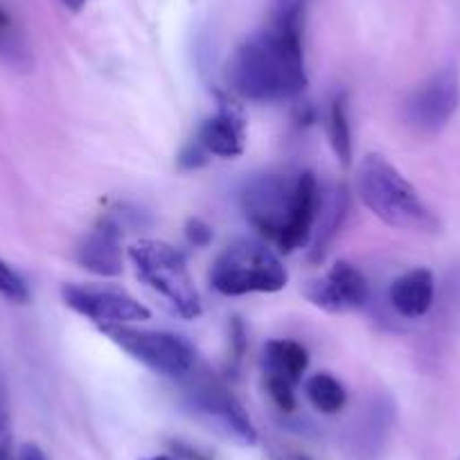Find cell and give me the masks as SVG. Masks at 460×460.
Returning <instances> with one entry per match:
<instances>
[{
    "label": "cell",
    "mask_w": 460,
    "mask_h": 460,
    "mask_svg": "<svg viewBox=\"0 0 460 460\" xmlns=\"http://www.w3.org/2000/svg\"><path fill=\"white\" fill-rule=\"evenodd\" d=\"M307 5L309 0H271L267 25L246 37L230 57V91L255 104L303 95L309 84L303 43Z\"/></svg>",
    "instance_id": "6da1fadb"
},
{
    "label": "cell",
    "mask_w": 460,
    "mask_h": 460,
    "mask_svg": "<svg viewBox=\"0 0 460 460\" xmlns=\"http://www.w3.org/2000/svg\"><path fill=\"white\" fill-rule=\"evenodd\" d=\"M321 190L312 172H269L246 181L240 206L246 221L267 244L294 253L312 242L321 210Z\"/></svg>",
    "instance_id": "7a4b0ae2"
},
{
    "label": "cell",
    "mask_w": 460,
    "mask_h": 460,
    "mask_svg": "<svg viewBox=\"0 0 460 460\" xmlns=\"http://www.w3.org/2000/svg\"><path fill=\"white\" fill-rule=\"evenodd\" d=\"M357 197L391 228L438 233L440 219L415 185L382 154H368L357 167Z\"/></svg>",
    "instance_id": "3957f363"
},
{
    "label": "cell",
    "mask_w": 460,
    "mask_h": 460,
    "mask_svg": "<svg viewBox=\"0 0 460 460\" xmlns=\"http://www.w3.org/2000/svg\"><path fill=\"white\" fill-rule=\"evenodd\" d=\"M289 282L282 260L267 242L237 240L226 246L210 269L217 294L235 298L249 294H278Z\"/></svg>",
    "instance_id": "277c9868"
},
{
    "label": "cell",
    "mask_w": 460,
    "mask_h": 460,
    "mask_svg": "<svg viewBox=\"0 0 460 460\" xmlns=\"http://www.w3.org/2000/svg\"><path fill=\"white\" fill-rule=\"evenodd\" d=\"M129 260L140 280L163 296L181 318L194 321L201 316V294L179 249L161 240H140L129 249Z\"/></svg>",
    "instance_id": "5b68a950"
},
{
    "label": "cell",
    "mask_w": 460,
    "mask_h": 460,
    "mask_svg": "<svg viewBox=\"0 0 460 460\" xmlns=\"http://www.w3.org/2000/svg\"><path fill=\"white\" fill-rule=\"evenodd\" d=\"M111 343H115L131 359L161 377L185 379L197 368V350L188 339L165 330H145L136 325L97 327Z\"/></svg>",
    "instance_id": "8992f818"
},
{
    "label": "cell",
    "mask_w": 460,
    "mask_h": 460,
    "mask_svg": "<svg viewBox=\"0 0 460 460\" xmlns=\"http://www.w3.org/2000/svg\"><path fill=\"white\" fill-rule=\"evenodd\" d=\"M185 379V402L190 411L215 427V431L224 433L228 440L244 447L258 445V429L251 422V415L219 377L206 368H194Z\"/></svg>",
    "instance_id": "52a82bcc"
},
{
    "label": "cell",
    "mask_w": 460,
    "mask_h": 460,
    "mask_svg": "<svg viewBox=\"0 0 460 460\" xmlns=\"http://www.w3.org/2000/svg\"><path fill=\"white\" fill-rule=\"evenodd\" d=\"M458 109L460 70L454 61H449L409 93L402 106V115L415 134L436 136L449 127Z\"/></svg>",
    "instance_id": "ba28073f"
},
{
    "label": "cell",
    "mask_w": 460,
    "mask_h": 460,
    "mask_svg": "<svg viewBox=\"0 0 460 460\" xmlns=\"http://www.w3.org/2000/svg\"><path fill=\"white\" fill-rule=\"evenodd\" d=\"M61 298L79 316L102 325H136L149 321L152 312L129 291L113 285H64Z\"/></svg>",
    "instance_id": "9c48e42d"
},
{
    "label": "cell",
    "mask_w": 460,
    "mask_h": 460,
    "mask_svg": "<svg viewBox=\"0 0 460 460\" xmlns=\"http://www.w3.org/2000/svg\"><path fill=\"white\" fill-rule=\"evenodd\" d=\"M305 296L316 307L332 314H341L364 307L370 298V287L364 273L355 264L339 260V262L332 264L325 276L309 282Z\"/></svg>",
    "instance_id": "30bf717a"
},
{
    "label": "cell",
    "mask_w": 460,
    "mask_h": 460,
    "mask_svg": "<svg viewBox=\"0 0 460 460\" xmlns=\"http://www.w3.org/2000/svg\"><path fill=\"white\" fill-rule=\"evenodd\" d=\"M75 260L79 267L95 276L115 278L125 269V255H122V230L109 219L102 217L93 230L79 240L75 249Z\"/></svg>",
    "instance_id": "8fae6325"
},
{
    "label": "cell",
    "mask_w": 460,
    "mask_h": 460,
    "mask_svg": "<svg viewBox=\"0 0 460 460\" xmlns=\"http://www.w3.org/2000/svg\"><path fill=\"white\" fill-rule=\"evenodd\" d=\"M210 158H240L246 149V122L240 109L221 104L199 125L194 136Z\"/></svg>",
    "instance_id": "7c38bea8"
},
{
    "label": "cell",
    "mask_w": 460,
    "mask_h": 460,
    "mask_svg": "<svg viewBox=\"0 0 460 460\" xmlns=\"http://www.w3.org/2000/svg\"><path fill=\"white\" fill-rule=\"evenodd\" d=\"M436 276L431 269L415 267L397 276L388 289V303L393 312L404 321H420L429 316L436 305Z\"/></svg>",
    "instance_id": "4fadbf2b"
},
{
    "label": "cell",
    "mask_w": 460,
    "mask_h": 460,
    "mask_svg": "<svg viewBox=\"0 0 460 460\" xmlns=\"http://www.w3.org/2000/svg\"><path fill=\"white\" fill-rule=\"evenodd\" d=\"M395 424V406L388 397L373 400L364 409L361 418L352 429V451L359 460H377L386 449Z\"/></svg>",
    "instance_id": "5bb4252c"
},
{
    "label": "cell",
    "mask_w": 460,
    "mask_h": 460,
    "mask_svg": "<svg viewBox=\"0 0 460 460\" xmlns=\"http://www.w3.org/2000/svg\"><path fill=\"white\" fill-rule=\"evenodd\" d=\"M309 368L305 345L291 339H271L264 345V375L280 377L298 386Z\"/></svg>",
    "instance_id": "9a60e30c"
},
{
    "label": "cell",
    "mask_w": 460,
    "mask_h": 460,
    "mask_svg": "<svg viewBox=\"0 0 460 460\" xmlns=\"http://www.w3.org/2000/svg\"><path fill=\"white\" fill-rule=\"evenodd\" d=\"M348 203H350V197H348V190H345L343 185L336 188L325 203H321L316 228H314L312 235V249H309V258H312L314 262L323 260L327 246H330L332 240L339 235L341 226H343L345 217H348Z\"/></svg>",
    "instance_id": "2e32d148"
},
{
    "label": "cell",
    "mask_w": 460,
    "mask_h": 460,
    "mask_svg": "<svg viewBox=\"0 0 460 460\" xmlns=\"http://www.w3.org/2000/svg\"><path fill=\"white\" fill-rule=\"evenodd\" d=\"M0 61L16 70H28L34 61L28 32L3 3H0Z\"/></svg>",
    "instance_id": "e0dca14e"
},
{
    "label": "cell",
    "mask_w": 460,
    "mask_h": 460,
    "mask_svg": "<svg viewBox=\"0 0 460 460\" xmlns=\"http://www.w3.org/2000/svg\"><path fill=\"white\" fill-rule=\"evenodd\" d=\"M327 138H330L332 149L336 158L343 165L352 163V127H350V111H348V95L336 93L327 109Z\"/></svg>",
    "instance_id": "ac0fdd59"
},
{
    "label": "cell",
    "mask_w": 460,
    "mask_h": 460,
    "mask_svg": "<svg viewBox=\"0 0 460 460\" xmlns=\"http://www.w3.org/2000/svg\"><path fill=\"white\" fill-rule=\"evenodd\" d=\"M305 395L309 404L323 415H336L348 404V391L330 373H316L305 382Z\"/></svg>",
    "instance_id": "d6986e66"
},
{
    "label": "cell",
    "mask_w": 460,
    "mask_h": 460,
    "mask_svg": "<svg viewBox=\"0 0 460 460\" xmlns=\"http://www.w3.org/2000/svg\"><path fill=\"white\" fill-rule=\"evenodd\" d=\"M0 298L12 305H30L32 300L25 278L3 258H0Z\"/></svg>",
    "instance_id": "ffe728a7"
},
{
    "label": "cell",
    "mask_w": 460,
    "mask_h": 460,
    "mask_svg": "<svg viewBox=\"0 0 460 460\" xmlns=\"http://www.w3.org/2000/svg\"><path fill=\"white\" fill-rule=\"evenodd\" d=\"M0 460H16L14 433H12V413L7 384L0 375Z\"/></svg>",
    "instance_id": "44dd1931"
},
{
    "label": "cell",
    "mask_w": 460,
    "mask_h": 460,
    "mask_svg": "<svg viewBox=\"0 0 460 460\" xmlns=\"http://www.w3.org/2000/svg\"><path fill=\"white\" fill-rule=\"evenodd\" d=\"M264 386H267L269 397H271L273 404L282 411V413H294L298 402H296V386L287 379L271 377V375H264Z\"/></svg>",
    "instance_id": "7402d4cb"
},
{
    "label": "cell",
    "mask_w": 460,
    "mask_h": 460,
    "mask_svg": "<svg viewBox=\"0 0 460 460\" xmlns=\"http://www.w3.org/2000/svg\"><path fill=\"white\" fill-rule=\"evenodd\" d=\"M208 161H210V156L203 152V147L194 138L185 145L183 152H181L179 156V165L183 167V170H199V167L206 165Z\"/></svg>",
    "instance_id": "603a6c76"
},
{
    "label": "cell",
    "mask_w": 460,
    "mask_h": 460,
    "mask_svg": "<svg viewBox=\"0 0 460 460\" xmlns=\"http://www.w3.org/2000/svg\"><path fill=\"white\" fill-rule=\"evenodd\" d=\"M185 237L197 249H206L212 242V228L203 219H190L185 226Z\"/></svg>",
    "instance_id": "cb8c5ba5"
},
{
    "label": "cell",
    "mask_w": 460,
    "mask_h": 460,
    "mask_svg": "<svg viewBox=\"0 0 460 460\" xmlns=\"http://www.w3.org/2000/svg\"><path fill=\"white\" fill-rule=\"evenodd\" d=\"M170 449L174 451V456L179 460H210L206 454H203V451H199L197 447L185 445V442H181V440L170 442Z\"/></svg>",
    "instance_id": "d4e9b609"
},
{
    "label": "cell",
    "mask_w": 460,
    "mask_h": 460,
    "mask_svg": "<svg viewBox=\"0 0 460 460\" xmlns=\"http://www.w3.org/2000/svg\"><path fill=\"white\" fill-rule=\"evenodd\" d=\"M16 460H50L46 451L37 445V442H23L16 449Z\"/></svg>",
    "instance_id": "484cf974"
},
{
    "label": "cell",
    "mask_w": 460,
    "mask_h": 460,
    "mask_svg": "<svg viewBox=\"0 0 460 460\" xmlns=\"http://www.w3.org/2000/svg\"><path fill=\"white\" fill-rule=\"evenodd\" d=\"M271 460H312L305 451L294 449V447L276 445L271 447Z\"/></svg>",
    "instance_id": "4316f807"
},
{
    "label": "cell",
    "mask_w": 460,
    "mask_h": 460,
    "mask_svg": "<svg viewBox=\"0 0 460 460\" xmlns=\"http://www.w3.org/2000/svg\"><path fill=\"white\" fill-rule=\"evenodd\" d=\"M61 3H64L66 10L75 12V14H77V12H82L84 7H86L88 0H61Z\"/></svg>",
    "instance_id": "83f0119b"
},
{
    "label": "cell",
    "mask_w": 460,
    "mask_h": 460,
    "mask_svg": "<svg viewBox=\"0 0 460 460\" xmlns=\"http://www.w3.org/2000/svg\"><path fill=\"white\" fill-rule=\"evenodd\" d=\"M143 460H179V458H172V456H149V458Z\"/></svg>",
    "instance_id": "f1b7e54d"
}]
</instances>
